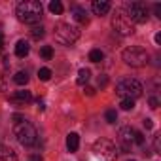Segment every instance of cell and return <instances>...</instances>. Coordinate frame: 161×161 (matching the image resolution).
<instances>
[{
	"label": "cell",
	"instance_id": "obj_31",
	"mask_svg": "<svg viewBox=\"0 0 161 161\" xmlns=\"http://www.w3.org/2000/svg\"><path fill=\"white\" fill-rule=\"evenodd\" d=\"M153 10H155V15H157V17H161V6H159V4H155V6H153Z\"/></svg>",
	"mask_w": 161,
	"mask_h": 161
},
{
	"label": "cell",
	"instance_id": "obj_28",
	"mask_svg": "<svg viewBox=\"0 0 161 161\" xmlns=\"http://www.w3.org/2000/svg\"><path fill=\"white\" fill-rule=\"evenodd\" d=\"M157 106H159V101H157L155 97H150V108H152V110H155Z\"/></svg>",
	"mask_w": 161,
	"mask_h": 161
},
{
	"label": "cell",
	"instance_id": "obj_3",
	"mask_svg": "<svg viewBox=\"0 0 161 161\" xmlns=\"http://www.w3.org/2000/svg\"><path fill=\"white\" fill-rule=\"evenodd\" d=\"M80 38V29L70 23H57L55 25V40L63 46H72Z\"/></svg>",
	"mask_w": 161,
	"mask_h": 161
},
{
	"label": "cell",
	"instance_id": "obj_26",
	"mask_svg": "<svg viewBox=\"0 0 161 161\" xmlns=\"http://www.w3.org/2000/svg\"><path fill=\"white\" fill-rule=\"evenodd\" d=\"M135 142H136L138 146H142V144H144V135L138 133V131H135Z\"/></svg>",
	"mask_w": 161,
	"mask_h": 161
},
{
	"label": "cell",
	"instance_id": "obj_21",
	"mask_svg": "<svg viewBox=\"0 0 161 161\" xmlns=\"http://www.w3.org/2000/svg\"><path fill=\"white\" fill-rule=\"evenodd\" d=\"M40 57L46 59V61H49V59L53 57V47H51V46H44V47L40 49Z\"/></svg>",
	"mask_w": 161,
	"mask_h": 161
},
{
	"label": "cell",
	"instance_id": "obj_12",
	"mask_svg": "<svg viewBox=\"0 0 161 161\" xmlns=\"http://www.w3.org/2000/svg\"><path fill=\"white\" fill-rule=\"evenodd\" d=\"M72 14H74V19L78 23H82V25H87L89 23V17H87V12L84 8H80V6H72Z\"/></svg>",
	"mask_w": 161,
	"mask_h": 161
},
{
	"label": "cell",
	"instance_id": "obj_14",
	"mask_svg": "<svg viewBox=\"0 0 161 161\" xmlns=\"http://www.w3.org/2000/svg\"><path fill=\"white\" fill-rule=\"evenodd\" d=\"M12 101H14V103H31V101H32V93L27 91V89L15 91V93L12 95Z\"/></svg>",
	"mask_w": 161,
	"mask_h": 161
},
{
	"label": "cell",
	"instance_id": "obj_2",
	"mask_svg": "<svg viewBox=\"0 0 161 161\" xmlns=\"http://www.w3.org/2000/svg\"><path fill=\"white\" fill-rule=\"evenodd\" d=\"M14 135H15V138H17V142H19L21 146H34V144L38 142V131H36V127H34L32 123H29L27 119L15 125Z\"/></svg>",
	"mask_w": 161,
	"mask_h": 161
},
{
	"label": "cell",
	"instance_id": "obj_25",
	"mask_svg": "<svg viewBox=\"0 0 161 161\" xmlns=\"http://www.w3.org/2000/svg\"><path fill=\"white\" fill-rule=\"evenodd\" d=\"M4 91H8V82H6V78L0 74V93H4Z\"/></svg>",
	"mask_w": 161,
	"mask_h": 161
},
{
	"label": "cell",
	"instance_id": "obj_33",
	"mask_svg": "<svg viewBox=\"0 0 161 161\" xmlns=\"http://www.w3.org/2000/svg\"><path fill=\"white\" fill-rule=\"evenodd\" d=\"M86 93L91 97V95H95V89H93V87H86Z\"/></svg>",
	"mask_w": 161,
	"mask_h": 161
},
{
	"label": "cell",
	"instance_id": "obj_4",
	"mask_svg": "<svg viewBox=\"0 0 161 161\" xmlns=\"http://www.w3.org/2000/svg\"><path fill=\"white\" fill-rule=\"evenodd\" d=\"M142 84L138 82V80H135V78H125V80H121V82L116 86V93L121 97V99H136V97H140L142 95Z\"/></svg>",
	"mask_w": 161,
	"mask_h": 161
},
{
	"label": "cell",
	"instance_id": "obj_24",
	"mask_svg": "<svg viewBox=\"0 0 161 161\" xmlns=\"http://www.w3.org/2000/svg\"><path fill=\"white\" fill-rule=\"evenodd\" d=\"M119 106H121V110H133L135 108V101L133 99H121Z\"/></svg>",
	"mask_w": 161,
	"mask_h": 161
},
{
	"label": "cell",
	"instance_id": "obj_17",
	"mask_svg": "<svg viewBox=\"0 0 161 161\" xmlns=\"http://www.w3.org/2000/svg\"><path fill=\"white\" fill-rule=\"evenodd\" d=\"M14 82H15L17 86H27V84H29V74H27V72H23V70H21V72H17V74L14 76Z\"/></svg>",
	"mask_w": 161,
	"mask_h": 161
},
{
	"label": "cell",
	"instance_id": "obj_34",
	"mask_svg": "<svg viewBox=\"0 0 161 161\" xmlns=\"http://www.w3.org/2000/svg\"><path fill=\"white\" fill-rule=\"evenodd\" d=\"M38 110H46V106H44V103H42V99H38Z\"/></svg>",
	"mask_w": 161,
	"mask_h": 161
},
{
	"label": "cell",
	"instance_id": "obj_29",
	"mask_svg": "<svg viewBox=\"0 0 161 161\" xmlns=\"http://www.w3.org/2000/svg\"><path fill=\"white\" fill-rule=\"evenodd\" d=\"M144 127H146V129H152V127H153V121H152L150 118H146V119H144Z\"/></svg>",
	"mask_w": 161,
	"mask_h": 161
},
{
	"label": "cell",
	"instance_id": "obj_30",
	"mask_svg": "<svg viewBox=\"0 0 161 161\" xmlns=\"http://www.w3.org/2000/svg\"><path fill=\"white\" fill-rule=\"evenodd\" d=\"M14 121H17V123H21V121H25V118H23L21 114H14Z\"/></svg>",
	"mask_w": 161,
	"mask_h": 161
},
{
	"label": "cell",
	"instance_id": "obj_35",
	"mask_svg": "<svg viewBox=\"0 0 161 161\" xmlns=\"http://www.w3.org/2000/svg\"><path fill=\"white\" fill-rule=\"evenodd\" d=\"M155 44H161V32L155 34Z\"/></svg>",
	"mask_w": 161,
	"mask_h": 161
},
{
	"label": "cell",
	"instance_id": "obj_7",
	"mask_svg": "<svg viewBox=\"0 0 161 161\" xmlns=\"http://www.w3.org/2000/svg\"><path fill=\"white\" fill-rule=\"evenodd\" d=\"M112 29H114L118 34H121V36H131V34L135 32L133 23H131L129 17H127L125 14H121V12H116V15L112 17Z\"/></svg>",
	"mask_w": 161,
	"mask_h": 161
},
{
	"label": "cell",
	"instance_id": "obj_11",
	"mask_svg": "<svg viewBox=\"0 0 161 161\" xmlns=\"http://www.w3.org/2000/svg\"><path fill=\"white\" fill-rule=\"evenodd\" d=\"M0 161H17V153L10 146L0 144Z\"/></svg>",
	"mask_w": 161,
	"mask_h": 161
},
{
	"label": "cell",
	"instance_id": "obj_15",
	"mask_svg": "<svg viewBox=\"0 0 161 161\" xmlns=\"http://www.w3.org/2000/svg\"><path fill=\"white\" fill-rule=\"evenodd\" d=\"M66 148H68V152H76L80 148V135L78 133H68V136H66Z\"/></svg>",
	"mask_w": 161,
	"mask_h": 161
},
{
	"label": "cell",
	"instance_id": "obj_5",
	"mask_svg": "<svg viewBox=\"0 0 161 161\" xmlns=\"http://www.w3.org/2000/svg\"><path fill=\"white\" fill-rule=\"evenodd\" d=\"M121 57H123V61H125L129 66H135V68L146 66V64H148V59H150V57H148V53H146V49L136 47V46H131V47L123 49Z\"/></svg>",
	"mask_w": 161,
	"mask_h": 161
},
{
	"label": "cell",
	"instance_id": "obj_13",
	"mask_svg": "<svg viewBox=\"0 0 161 161\" xmlns=\"http://www.w3.org/2000/svg\"><path fill=\"white\" fill-rule=\"evenodd\" d=\"M29 51H31V46H29V42H27V40H19V42L15 44V55H17L19 59L27 57V55H29Z\"/></svg>",
	"mask_w": 161,
	"mask_h": 161
},
{
	"label": "cell",
	"instance_id": "obj_8",
	"mask_svg": "<svg viewBox=\"0 0 161 161\" xmlns=\"http://www.w3.org/2000/svg\"><path fill=\"white\" fill-rule=\"evenodd\" d=\"M125 8H127V17L131 23H146L148 21V10L142 2H131Z\"/></svg>",
	"mask_w": 161,
	"mask_h": 161
},
{
	"label": "cell",
	"instance_id": "obj_32",
	"mask_svg": "<svg viewBox=\"0 0 161 161\" xmlns=\"http://www.w3.org/2000/svg\"><path fill=\"white\" fill-rule=\"evenodd\" d=\"M2 49H4V34L0 32V51H2Z\"/></svg>",
	"mask_w": 161,
	"mask_h": 161
},
{
	"label": "cell",
	"instance_id": "obj_36",
	"mask_svg": "<svg viewBox=\"0 0 161 161\" xmlns=\"http://www.w3.org/2000/svg\"><path fill=\"white\" fill-rule=\"evenodd\" d=\"M29 161H42V157H40V155H32Z\"/></svg>",
	"mask_w": 161,
	"mask_h": 161
},
{
	"label": "cell",
	"instance_id": "obj_1",
	"mask_svg": "<svg viewBox=\"0 0 161 161\" xmlns=\"http://www.w3.org/2000/svg\"><path fill=\"white\" fill-rule=\"evenodd\" d=\"M17 14V19L21 23H27V25H36L40 23L42 19V14H44V8L42 4L38 2V0H25V2H21L15 10Z\"/></svg>",
	"mask_w": 161,
	"mask_h": 161
},
{
	"label": "cell",
	"instance_id": "obj_27",
	"mask_svg": "<svg viewBox=\"0 0 161 161\" xmlns=\"http://www.w3.org/2000/svg\"><path fill=\"white\" fill-rule=\"evenodd\" d=\"M106 84H108V78H106L104 74H101V76H99V87H104Z\"/></svg>",
	"mask_w": 161,
	"mask_h": 161
},
{
	"label": "cell",
	"instance_id": "obj_16",
	"mask_svg": "<svg viewBox=\"0 0 161 161\" xmlns=\"http://www.w3.org/2000/svg\"><path fill=\"white\" fill-rule=\"evenodd\" d=\"M89 78H91V70H87V68H82V70L78 72L76 84H78V86H86V84L89 82Z\"/></svg>",
	"mask_w": 161,
	"mask_h": 161
},
{
	"label": "cell",
	"instance_id": "obj_23",
	"mask_svg": "<svg viewBox=\"0 0 161 161\" xmlns=\"http://www.w3.org/2000/svg\"><path fill=\"white\" fill-rule=\"evenodd\" d=\"M104 118H106V121H108V123H116V121H118V112H116L114 108H110V110H106Z\"/></svg>",
	"mask_w": 161,
	"mask_h": 161
},
{
	"label": "cell",
	"instance_id": "obj_20",
	"mask_svg": "<svg viewBox=\"0 0 161 161\" xmlns=\"http://www.w3.org/2000/svg\"><path fill=\"white\" fill-rule=\"evenodd\" d=\"M31 36H32L34 40L44 38V36H46V29H44V27H32V29H31Z\"/></svg>",
	"mask_w": 161,
	"mask_h": 161
},
{
	"label": "cell",
	"instance_id": "obj_22",
	"mask_svg": "<svg viewBox=\"0 0 161 161\" xmlns=\"http://www.w3.org/2000/svg\"><path fill=\"white\" fill-rule=\"evenodd\" d=\"M38 78L42 80V82H49L51 80V70L49 68H40L38 70Z\"/></svg>",
	"mask_w": 161,
	"mask_h": 161
},
{
	"label": "cell",
	"instance_id": "obj_6",
	"mask_svg": "<svg viewBox=\"0 0 161 161\" xmlns=\"http://www.w3.org/2000/svg\"><path fill=\"white\" fill-rule=\"evenodd\" d=\"M93 152H95V155L103 157L104 161H116V157H118V148H116V144H114L112 140H108V138H99V140H95V142H93Z\"/></svg>",
	"mask_w": 161,
	"mask_h": 161
},
{
	"label": "cell",
	"instance_id": "obj_9",
	"mask_svg": "<svg viewBox=\"0 0 161 161\" xmlns=\"http://www.w3.org/2000/svg\"><path fill=\"white\" fill-rule=\"evenodd\" d=\"M118 136H119V144H121L123 152H129L131 146H133V142H135V129H131V127H121Z\"/></svg>",
	"mask_w": 161,
	"mask_h": 161
},
{
	"label": "cell",
	"instance_id": "obj_18",
	"mask_svg": "<svg viewBox=\"0 0 161 161\" xmlns=\"http://www.w3.org/2000/svg\"><path fill=\"white\" fill-rule=\"evenodd\" d=\"M63 10H64V8H63V4L59 2V0H51V2H49V12H51V14L61 15V14H63Z\"/></svg>",
	"mask_w": 161,
	"mask_h": 161
},
{
	"label": "cell",
	"instance_id": "obj_19",
	"mask_svg": "<svg viewBox=\"0 0 161 161\" xmlns=\"http://www.w3.org/2000/svg\"><path fill=\"white\" fill-rule=\"evenodd\" d=\"M103 59H104V53L101 49H91L89 51V61L91 63H101Z\"/></svg>",
	"mask_w": 161,
	"mask_h": 161
},
{
	"label": "cell",
	"instance_id": "obj_10",
	"mask_svg": "<svg viewBox=\"0 0 161 161\" xmlns=\"http://www.w3.org/2000/svg\"><path fill=\"white\" fill-rule=\"evenodd\" d=\"M91 8H93L95 15H106L110 12V2L108 0H95V2L91 4Z\"/></svg>",
	"mask_w": 161,
	"mask_h": 161
}]
</instances>
